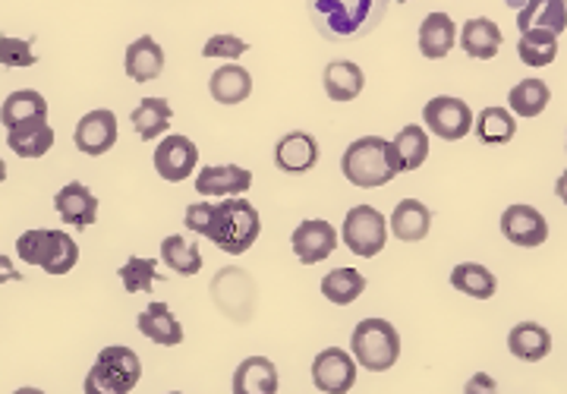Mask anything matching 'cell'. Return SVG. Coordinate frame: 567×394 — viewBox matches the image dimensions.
<instances>
[{"instance_id": "836d02e7", "label": "cell", "mask_w": 567, "mask_h": 394, "mask_svg": "<svg viewBox=\"0 0 567 394\" xmlns=\"http://www.w3.org/2000/svg\"><path fill=\"white\" fill-rule=\"evenodd\" d=\"M29 117H48V102L44 95H39L35 89H20L13 95H7V102L0 107V124L17 126L20 121H29Z\"/></svg>"}, {"instance_id": "1f68e13d", "label": "cell", "mask_w": 567, "mask_h": 394, "mask_svg": "<svg viewBox=\"0 0 567 394\" xmlns=\"http://www.w3.org/2000/svg\"><path fill=\"white\" fill-rule=\"evenodd\" d=\"M551 102V89L543 80H524L511 89L507 95V107L517 114V117H539Z\"/></svg>"}, {"instance_id": "8d00e7d4", "label": "cell", "mask_w": 567, "mask_h": 394, "mask_svg": "<svg viewBox=\"0 0 567 394\" xmlns=\"http://www.w3.org/2000/svg\"><path fill=\"white\" fill-rule=\"evenodd\" d=\"M121 281L123 288L130 293H145L152 291L155 284H162V271H158V262L155 259H142V256H130L121 266Z\"/></svg>"}, {"instance_id": "2e32d148", "label": "cell", "mask_w": 567, "mask_h": 394, "mask_svg": "<svg viewBox=\"0 0 567 394\" xmlns=\"http://www.w3.org/2000/svg\"><path fill=\"white\" fill-rule=\"evenodd\" d=\"M7 146L20 158H41L54 148V129L48 124V117H29V121L10 126Z\"/></svg>"}, {"instance_id": "5b68a950", "label": "cell", "mask_w": 567, "mask_h": 394, "mask_svg": "<svg viewBox=\"0 0 567 394\" xmlns=\"http://www.w3.org/2000/svg\"><path fill=\"white\" fill-rule=\"evenodd\" d=\"M350 348L363 370L385 373L401 360V334L385 319H363L350 334Z\"/></svg>"}, {"instance_id": "b9f144b4", "label": "cell", "mask_w": 567, "mask_h": 394, "mask_svg": "<svg viewBox=\"0 0 567 394\" xmlns=\"http://www.w3.org/2000/svg\"><path fill=\"white\" fill-rule=\"evenodd\" d=\"M555 196H558V199L567 206V170L558 177V184H555Z\"/></svg>"}, {"instance_id": "bcb514c9", "label": "cell", "mask_w": 567, "mask_h": 394, "mask_svg": "<svg viewBox=\"0 0 567 394\" xmlns=\"http://www.w3.org/2000/svg\"><path fill=\"white\" fill-rule=\"evenodd\" d=\"M565 3H567V0H565Z\"/></svg>"}, {"instance_id": "ac0fdd59", "label": "cell", "mask_w": 567, "mask_h": 394, "mask_svg": "<svg viewBox=\"0 0 567 394\" xmlns=\"http://www.w3.org/2000/svg\"><path fill=\"white\" fill-rule=\"evenodd\" d=\"M123 70L133 83H152L164 73V48L152 35H140L126 48Z\"/></svg>"}, {"instance_id": "d4e9b609", "label": "cell", "mask_w": 567, "mask_h": 394, "mask_svg": "<svg viewBox=\"0 0 567 394\" xmlns=\"http://www.w3.org/2000/svg\"><path fill=\"white\" fill-rule=\"evenodd\" d=\"M507 351L514 353L517 360L539 363V360H546L548 353H551V334L539 322H520L507 334Z\"/></svg>"}, {"instance_id": "4dcf8cb0", "label": "cell", "mask_w": 567, "mask_h": 394, "mask_svg": "<svg viewBox=\"0 0 567 394\" xmlns=\"http://www.w3.org/2000/svg\"><path fill=\"white\" fill-rule=\"evenodd\" d=\"M171 117H174V111H171V104L164 102V98H142L140 107L133 111L130 121L136 126L140 139L152 143V139H158L162 133H167Z\"/></svg>"}, {"instance_id": "6da1fadb", "label": "cell", "mask_w": 567, "mask_h": 394, "mask_svg": "<svg viewBox=\"0 0 567 394\" xmlns=\"http://www.w3.org/2000/svg\"><path fill=\"white\" fill-rule=\"evenodd\" d=\"M183 225L193 234H203L205 240H212L215 247L227 256H244L246 249L259 240L262 218L252 203H246L240 196H227L224 203H196L186 208Z\"/></svg>"}, {"instance_id": "7a4b0ae2", "label": "cell", "mask_w": 567, "mask_h": 394, "mask_svg": "<svg viewBox=\"0 0 567 394\" xmlns=\"http://www.w3.org/2000/svg\"><path fill=\"white\" fill-rule=\"evenodd\" d=\"M341 170H344L347 184L353 187H385L398 174H404L401 155L394 143H388L382 136H363L357 143H350L341 158Z\"/></svg>"}, {"instance_id": "9c48e42d", "label": "cell", "mask_w": 567, "mask_h": 394, "mask_svg": "<svg viewBox=\"0 0 567 394\" xmlns=\"http://www.w3.org/2000/svg\"><path fill=\"white\" fill-rule=\"evenodd\" d=\"M312 385L324 394H344L357 385V356L341 348H324L312 363Z\"/></svg>"}, {"instance_id": "52a82bcc", "label": "cell", "mask_w": 567, "mask_h": 394, "mask_svg": "<svg viewBox=\"0 0 567 394\" xmlns=\"http://www.w3.org/2000/svg\"><path fill=\"white\" fill-rule=\"evenodd\" d=\"M341 240L344 247L360 256V259H372L379 256L388 243V218L372 206H353L347 211L344 228H341Z\"/></svg>"}, {"instance_id": "cb8c5ba5", "label": "cell", "mask_w": 567, "mask_h": 394, "mask_svg": "<svg viewBox=\"0 0 567 394\" xmlns=\"http://www.w3.org/2000/svg\"><path fill=\"white\" fill-rule=\"evenodd\" d=\"M432 228V211L420 199H404L391 211V234L404 243H420L429 237Z\"/></svg>"}, {"instance_id": "7bdbcfd3", "label": "cell", "mask_w": 567, "mask_h": 394, "mask_svg": "<svg viewBox=\"0 0 567 394\" xmlns=\"http://www.w3.org/2000/svg\"><path fill=\"white\" fill-rule=\"evenodd\" d=\"M7 180V165H3V158H0V184Z\"/></svg>"}, {"instance_id": "d590c367", "label": "cell", "mask_w": 567, "mask_h": 394, "mask_svg": "<svg viewBox=\"0 0 567 394\" xmlns=\"http://www.w3.org/2000/svg\"><path fill=\"white\" fill-rule=\"evenodd\" d=\"M391 143H394L398 155H401L404 170H416V167L425 165V158H429V133H425L423 126L406 124Z\"/></svg>"}, {"instance_id": "8992f818", "label": "cell", "mask_w": 567, "mask_h": 394, "mask_svg": "<svg viewBox=\"0 0 567 394\" xmlns=\"http://www.w3.org/2000/svg\"><path fill=\"white\" fill-rule=\"evenodd\" d=\"M142 379V363L130 348H104L85 375V394H130Z\"/></svg>"}, {"instance_id": "5bb4252c", "label": "cell", "mask_w": 567, "mask_h": 394, "mask_svg": "<svg viewBox=\"0 0 567 394\" xmlns=\"http://www.w3.org/2000/svg\"><path fill=\"white\" fill-rule=\"evenodd\" d=\"M54 208L63 218V225L85 230L99 221V196L85 184H66V187L54 196Z\"/></svg>"}, {"instance_id": "44dd1931", "label": "cell", "mask_w": 567, "mask_h": 394, "mask_svg": "<svg viewBox=\"0 0 567 394\" xmlns=\"http://www.w3.org/2000/svg\"><path fill=\"white\" fill-rule=\"evenodd\" d=\"M208 92H212V98L218 104H227V107H230V104H240L252 95V76H249L246 66L224 63V66H218V70L212 73Z\"/></svg>"}, {"instance_id": "4316f807", "label": "cell", "mask_w": 567, "mask_h": 394, "mask_svg": "<svg viewBox=\"0 0 567 394\" xmlns=\"http://www.w3.org/2000/svg\"><path fill=\"white\" fill-rule=\"evenodd\" d=\"M365 76L353 61H334L324 66V92L331 102H353L363 92Z\"/></svg>"}, {"instance_id": "4fadbf2b", "label": "cell", "mask_w": 567, "mask_h": 394, "mask_svg": "<svg viewBox=\"0 0 567 394\" xmlns=\"http://www.w3.org/2000/svg\"><path fill=\"white\" fill-rule=\"evenodd\" d=\"M290 247H293L297 259L303 266H316V262H324L338 249V230L322 218H312V221H303L300 228L293 230Z\"/></svg>"}, {"instance_id": "f1b7e54d", "label": "cell", "mask_w": 567, "mask_h": 394, "mask_svg": "<svg viewBox=\"0 0 567 394\" xmlns=\"http://www.w3.org/2000/svg\"><path fill=\"white\" fill-rule=\"evenodd\" d=\"M451 284H454V291L466 293L473 300H492L495 291H498L495 274L486 266H480V262H461V266H454Z\"/></svg>"}, {"instance_id": "d6986e66", "label": "cell", "mask_w": 567, "mask_h": 394, "mask_svg": "<svg viewBox=\"0 0 567 394\" xmlns=\"http://www.w3.org/2000/svg\"><path fill=\"white\" fill-rule=\"evenodd\" d=\"M505 44V32L486 17H476V20H466L461 29V48L466 51V58H476V61H492Z\"/></svg>"}, {"instance_id": "f6af8a7d", "label": "cell", "mask_w": 567, "mask_h": 394, "mask_svg": "<svg viewBox=\"0 0 567 394\" xmlns=\"http://www.w3.org/2000/svg\"><path fill=\"white\" fill-rule=\"evenodd\" d=\"M398 3H410V0H398Z\"/></svg>"}, {"instance_id": "3957f363", "label": "cell", "mask_w": 567, "mask_h": 394, "mask_svg": "<svg viewBox=\"0 0 567 394\" xmlns=\"http://www.w3.org/2000/svg\"><path fill=\"white\" fill-rule=\"evenodd\" d=\"M309 17L328 42L357 39L385 17L388 0H306Z\"/></svg>"}, {"instance_id": "ee69618b", "label": "cell", "mask_w": 567, "mask_h": 394, "mask_svg": "<svg viewBox=\"0 0 567 394\" xmlns=\"http://www.w3.org/2000/svg\"><path fill=\"white\" fill-rule=\"evenodd\" d=\"M511 3H514V7H524V3H527V0H511Z\"/></svg>"}, {"instance_id": "e0dca14e", "label": "cell", "mask_w": 567, "mask_h": 394, "mask_svg": "<svg viewBox=\"0 0 567 394\" xmlns=\"http://www.w3.org/2000/svg\"><path fill=\"white\" fill-rule=\"evenodd\" d=\"M252 187V170L240 165H212L199 170L196 193L199 196H240Z\"/></svg>"}, {"instance_id": "30bf717a", "label": "cell", "mask_w": 567, "mask_h": 394, "mask_svg": "<svg viewBox=\"0 0 567 394\" xmlns=\"http://www.w3.org/2000/svg\"><path fill=\"white\" fill-rule=\"evenodd\" d=\"M199 165V148L186 136H164V143L155 148V170L164 184H183Z\"/></svg>"}, {"instance_id": "7402d4cb", "label": "cell", "mask_w": 567, "mask_h": 394, "mask_svg": "<svg viewBox=\"0 0 567 394\" xmlns=\"http://www.w3.org/2000/svg\"><path fill=\"white\" fill-rule=\"evenodd\" d=\"M517 29H546L561 35L567 32V3L565 0H527L517 13Z\"/></svg>"}, {"instance_id": "60d3db41", "label": "cell", "mask_w": 567, "mask_h": 394, "mask_svg": "<svg viewBox=\"0 0 567 394\" xmlns=\"http://www.w3.org/2000/svg\"><path fill=\"white\" fill-rule=\"evenodd\" d=\"M473 392H495V379H488V375H473V382L466 385V394Z\"/></svg>"}, {"instance_id": "9a60e30c", "label": "cell", "mask_w": 567, "mask_h": 394, "mask_svg": "<svg viewBox=\"0 0 567 394\" xmlns=\"http://www.w3.org/2000/svg\"><path fill=\"white\" fill-rule=\"evenodd\" d=\"M316 162H319V143L312 133H303V129L287 133L275 146V165L281 167L284 174H306L316 167Z\"/></svg>"}, {"instance_id": "484cf974", "label": "cell", "mask_w": 567, "mask_h": 394, "mask_svg": "<svg viewBox=\"0 0 567 394\" xmlns=\"http://www.w3.org/2000/svg\"><path fill=\"white\" fill-rule=\"evenodd\" d=\"M278 392V370L265 356H249L234 373V394H275Z\"/></svg>"}, {"instance_id": "f546056e", "label": "cell", "mask_w": 567, "mask_h": 394, "mask_svg": "<svg viewBox=\"0 0 567 394\" xmlns=\"http://www.w3.org/2000/svg\"><path fill=\"white\" fill-rule=\"evenodd\" d=\"M365 291V278L357 269H334L322 278V297L334 307L357 303Z\"/></svg>"}, {"instance_id": "603a6c76", "label": "cell", "mask_w": 567, "mask_h": 394, "mask_svg": "<svg viewBox=\"0 0 567 394\" xmlns=\"http://www.w3.org/2000/svg\"><path fill=\"white\" fill-rule=\"evenodd\" d=\"M457 44V25L447 13H429L420 25V51L429 61H442Z\"/></svg>"}, {"instance_id": "8fae6325", "label": "cell", "mask_w": 567, "mask_h": 394, "mask_svg": "<svg viewBox=\"0 0 567 394\" xmlns=\"http://www.w3.org/2000/svg\"><path fill=\"white\" fill-rule=\"evenodd\" d=\"M73 139H76V148H80L82 155H89V158H99L104 152H111L114 143H117V117H114V111H107V107L89 111L76 124Z\"/></svg>"}, {"instance_id": "83f0119b", "label": "cell", "mask_w": 567, "mask_h": 394, "mask_svg": "<svg viewBox=\"0 0 567 394\" xmlns=\"http://www.w3.org/2000/svg\"><path fill=\"white\" fill-rule=\"evenodd\" d=\"M517 133V121H514V111L507 107H483L480 117H476V139L483 146H507Z\"/></svg>"}, {"instance_id": "d6a6232c", "label": "cell", "mask_w": 567, "mask_h": 394, "mask_svg": "<svg viewBox=\"0 0 567 394\" xmlns=\"http://www.w3.org/2000/svg\"><path fill=\"white\" fill-rule=\"evenodd\" d=\"M162 259L164 266L171 271H177V274H199L203 271V252H199V247L193 240H186L181 234L164 237Z\"/></svg>"}, {"instance_id": "ba28073f", "label": "cell", "mask_w": 567, "mask_h": 394, "mask_svg": "<svg viewBox=\"0 0 567 394\" xmlns=\"http://www.w3.org/2000/svg\"><path fill=\"white\" fill-rule=\"evenodd\" d=\"M423 124L429 133H435L445 143H457L473 129V111L464 98L439 95L423 107Z\"/></svg>"}, {"instance_id": "74e56055", "label": "cell", "mask_w": 567, "mask_h": 394, "mask_svg": "<svg viewBox=\"0 0 567 394\" xmlns=\"http://www.w3.org/2000/svg\"><path fill=\"white\" fill-rule=\"evenodd\" d=\"M32 54V39H13V35H0V63L3 66H35Z\"/></svg>"}, {"instance_id": "ffe728a7", "label": "cell", "mask_w": 567, "mask_h": 394, "mask_svg": "<svg viewBox=\"0 0 567 394\" xmlns=\"http://www.w3.org/2000/svg\"><path fill=\"white\" fill-rule=\"evenodd\" d=\"M136 325H140V332L145 334L148 341H155V344H162V348H177L183 341V325L177 322V315L171 312L167 303H148V307L140 312Z\"/></svg>"}, {"instance_id": "7c38bea8", "label": "cell", "mask_w": 567, "mask_h": 394, "mask_svg": "<svg viewBox=\"0 0 567 394\" xmlns=\"http://www.w3.org/2000/svg\"><path fill=\"white\" fill-rule=\"evenodd\" d=\"M502 234L514 247L536 249L548 240V221L533 206H511L502 215Z\"/></svg>"}, {"instance_id": "ab89813d", "label": "cell", "mask_w": 567, "mask_h": 394, "mask_svg": "<svg viewBox=\"0 0 567 394\" xmlns=\"http://www.w3.org/2000/svg\"><path fill=\"white\" fill-rule=\"evenodd\" d=\"M10 281H22V274L13 269V262L7 256H0V284H10Z\"/></svg>"}, {"instance_id": "f35d334b", "label": "cell", "mask_w": 567, "mask_h": 394, "mask_svg": "<svg viewBox=\"0 0 567 394\" xmlns=\"http://www.w3.org/2000/svg\"><path fill=\"white\" fill-rule=\"evenodd\" d=\"M249 51V44L244 39H237V35H230V32H218L215 39H208L203 48V58H224V61H234V58H240Z\"/></svg>"}, {"instance_id": "e575fe53", "label": "cell", "mask_w": 567, "mask_h": 394, "mask_svg": "<svg viewBox=\"0 0 567 394\" xmlns=\"http://www.w3.org/2000/svg\"><path fill=\"white\" fill-rule=\"evenodd\" d=\"M517 54L527 66H548L558 58V35L546 32V29H527V32H520Z\"/></svg>"}, {"instance_id": "277c9868", "label": "cell", "mask_w": 567, "mask_h": 394, "mask_svg": "<svg viewBox=\"0 0 567 394\" xmlns=\"http://www.w3.org/2000/svg\"><path fill=\"white\" fill-rule=\"evenodd\" d=\"M17 252L22 262L39 266L48 274H70L80 262V247L63 230H25L17 240Z\"/></svg>"}]
</instances>
